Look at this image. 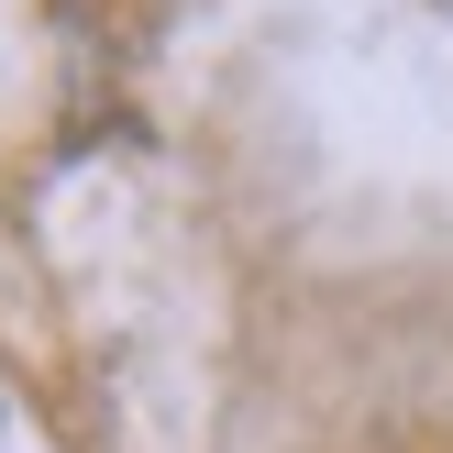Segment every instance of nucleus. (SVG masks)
Here are the masks:
<instances>
[]
</instances>
